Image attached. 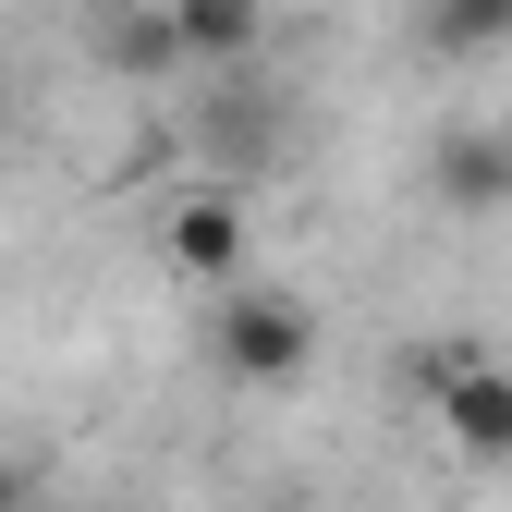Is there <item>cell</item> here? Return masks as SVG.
I'll list each match as a JSON object with an SVG mask.
<instances>
[{
    "mask_svg": "<svg viewBox=\"0 0 512 512\" xmlns=\"http://www.w3.org/2000/svg\"><path fill=\"white\" fill-rule=\"evenodd\" d=\"M415 391L439 403V427H452V452L512 476V366L488 342H415Z\"/></svg>",
    "mask_w": 512,
    "mask_h": 512,
    "instance_id": "6da1fadb",
    "label": "cell"
},
{
    "mask_svg": "<svg viewBox=\"0 0 512 512\" xmlns=\"http://www.w3.org/2000/svg\"><path fill=\"white\" fill-rule=\"evenodd\" d=\"M208 354H220V378H244V391H281V378L317 366V305L281 293V281H244L208 317Z\"/></svg>",
    "mask_w": 512,
    "mask_h": 512,
    "instance_id": "7a4b0ae2",
    "label": "cell"
},
{
    "mask_svg": "<svg viewBox=\"0 0 512 512\" xmlns=\"http://www.w3.org/2000/svg\"><path fill=\"white\" fill-rule=\"evenodd\" d=\"M159 256H171L183 281H232V269H244V196H220V183L183 196V208L159 220Z\"/></svg>",
    "mask_w": 512,
    "mask_h": 512,
    "instance_id": "3957f363",
    "label": "cell"
},
{
    "mask_svg": "<svg viewBox=\"0 0 512 512\" xmlns=\"http://www.w3.org/2000/svg\"><path fill=\"white\" fill-rule=\"evenodd\" d=\"M171 13V49L183 61H220V74H244L256 37H269V0H159Z\"/></svg>",
    "mask_w": 512,
    "mask_h": 512,
    "instance_id": "277c9868",
    "label": "cell"
},
{
    "mask_svg": "<svg viewBox=\"0 0 512 512\" xmlns=\"http://www.w3.org/2000/svg\"><path fill=\"white\" fill-rule=\"evenodd\" d=\"M86 49H98V74H122V86L183 74V49H171V13H159V0H110V13L86 25Z\"/></svg>",
    "mask_w": 512,
    "mask_h": 512,
    "instance_id": "5b68a950",
    "label": "cell"
},
{
    "mask_svg": "<svg viewBox=\"0 0 512 512\" xmlns=\"http://www.w3.org/2000/svg\"><path fill=\"white\" fill-rule=\"evenodd\" d=\"M427 183H439V208H464V220L512 208V135H439Z\"/></svg>",
    "mask_w": 512,
    "mask_h": 512,
    "instance_id": "8992f818",
    "label": "cell"
},
{
    "mask_svg": "<svg viewBox=\"0 0 512 512\" xmlns=\"http://www.w3.org/2000/svg\"><path fill=\"white\" fill-rule=\"evenodd\" d=\"M500 37H512V0H427V49L476 61V49H500Z\"/></svg>",
    "mask_w": 512,
    "mask_h": 512,
    "instance_id": "52a82bcc",
    "label": "cell"
},
{
    "mask_svg": "<svg viewBox=\"0 0 512 512\" xmlns=\"http://www.w3.org/2000/svg\"><path fill=\"white\" fill-rule=\"evenodd\" d=\"M0 512H25V500H13V476H0Z\"/></svg>",
    "mask_w": 512,
    "mask_h": 512,
    "instance_id": "ba28073f",
    "label": "cell"
}]
</instances>
